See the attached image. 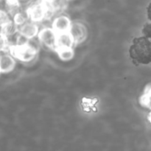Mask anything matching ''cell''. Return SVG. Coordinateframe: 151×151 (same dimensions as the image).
<instances>
[{
    "label": "cell",
    "instance_id": "1",
    "mask_svg": "<svg viewBox=\"0 0 151 151\" xmlns=\"http://www.w3.org/2000/svg\"><path fill=\"white\" fill-rule=\"evenodd\" d=\"M130 56L135 63L149 64L151 63V40L146 37L136 38L129 50Z\"/></svg>",
    "mask_w": 151,
    "mask_h": 151
},
{
    "label": "cell",
    "instance_id": "2",
    "mask_svg": "<svg viewBox=\"0 0 151 151\" xmlns=\"http://www.w3.org/2000/svg\"><path fill=\"white\" fill-rule=\"evenodd\" d=\"M29 20L40 24L44 19H48V11L43 0L31 3L26 8Z\"/></svg>",
    "mask_w": 151,
    "mask_h": 151
},
{
    "label": "cell",
    "instance_id": "3",
    "mask_svg": "<svg viewBox=\"0 0 151 151\" xmlns=\"http://www.w3.org/2000/svg\"><path fill=\"white\" fill-rule=\"evenodd\" d=\"M9 52L16 59L20 61L28 63L36 57L38 52L29 47L27 44L21 46H13L9 48Z\"/></svg>",
    "mask_w": 151,
    "mask_h": 151
},
{
    "label": "cell",
    "instance_id": "4",
    "mask_svg": "<svg viewBox=\"0 0 151 151\" xmlns=\"http://www.w3.org/2000/svg\"><path fill=\"white\" fill-rule=\"evenodd\" d=\"M57 36L58 33L52 27L41 28L38 35L42 45L55 51L57 48Z\"/></svg>",
    "mask_w": 151,
    "mask_h": 151
},
{
    "label": "cell",
    "instance_id": "5",
    "mask_svg": "<svg viewBox=\"0 0 151 151\" xmlns=\"http://www.w3.org/2000/svg\"><path fill=\"white\" fill-rule=\"evenodd\" d=\"M69 32L73 38L75 45L83 42L88 36V31L86 26L82 22H72Z\"/></svg>",
    "mask_w": 151,
    "mask_h": 151
},
{
    "label": "cell",
    "instance_id": "6",
    "mask_svg": "<svg viewBox=\"0 0 151 151\" xmlns=\"http://www.w3.org/2000/svg\"><path fill=\"white\" fill-rule=\"evenodd\" d=\"M72 22L67 16L60 13L54 17L52 23V27L57 33L69 32Z\"/></svg>",
    "mask_w": 151,
    "mask_h": 151
},
{
    "label": "cell",
    "instance_id": "7",
    "mask_svg": "<svg viewBox=\"0 0 151 151\" xmlns=\"http://www.w3.org/2000/svg\"><path fill=\"white\" fill-rule=\"evenodd\" d=\"M40 29L41 28L38 24L29 20L22 26L19 27V32L25 38L30 39V38L38 36Z\"/></svg>",
    "mask_w": 151,
    "mask_h": 151
},
{
    "label": "cell",
    "instance_id": "8",
    "mask_svg": "<svg viewBox=\"0 0 151 151\" xmlns=\"http://www.w3.org/2000/svg\"><path fill=\"white\" fill-rule=\"evenodd\" d=\"M16 58L9 52H4L0 55V69L1 73H9L16 66Z\"/></svg>",
    "mask_w": 151,
    "mask_h": 151
},
{
    "label": "cell",
    "instance_id": "9",
    "mask_svg": "<svg viewBox=\"0 0 151 151\" xmlns=\"http://www.w3.org/2000/svg\"><path fill=\"white\" fill-rule=\"evenodd\" d=\"M75 45L73 38L69 32L58 33L57 48H73Z\"/></svg>",
    "mask_w": 151,
    "mask_h": 151
},
{
    "label": "cell",
    "instance_id": "10",
    "mask_svg": "<svg viewBox=\"0 0 151 151\" xmlns=\"http://www.w3.org/2000/svg\"><path fill=\"white\" fill-rule=\"evenodd\" d=\"M18 32H19V27L14 23L13 20L3 25L0 29V34H1L5 38L11 36Z\"/></svg>",
    "mask_w": 151,
    "mask_h": 151
},
{
    "label": "cell",
    "instance_id": "11",
    "mask_svg": "<svg viewBox=\"0 0 151 151\" xmlns=\"http://www.w3.org/2000/svg\"><path fill=\"white\" fill-rule=\"evenodd\" d=\"M12 20L14 22V23L17 25L18 27L22 26V24H24V23H26L29 20V16H28V13L27 12V10H21L20 11L18 12L17 13L14 15L12 18Z\"/></svg>",
    "mask_w": 151,
    "mask_h": 151
},
{
    "label": "cell",
    "instance_id": "12",
    "mask_svg": "<svg viewBox=\"0 0 151 151\" xmlns=\"http://www.w3.org/2000/svg\"><path fill=\"white\" fill-rule=\"evenodd\" d=\"M55 52H57L60 59L64 61L72 60L75 55L73 48H58L56 49Z\"/></svg>",
    "mask_w": 151,
    "mask_h": 151
},
{
    "label": "cell",
    "instance_id": "13",
    "mask_svg": "<svg viewBox=\"0 0 151 151\" xmlns=\"http://www.w3.org/2000/svg\"><path fill=\"white\" fill-rule=\"evenodd\" d=\"M142 34L143 36L151 40V22H150V21L145 23V24L143 27Z\"/></svg>",
    "mask_w": 151,
    "mask_h": 151
},
{
    "label": "cell",
    "instance_id": "14",
    "mask_svg": "<svg viewBox=\"0 0 151 151\" xmlns=\"http://www.w3.org/2000/svg\"><path fill=\"white\" fill-rule=\"evenodd\" d=\"M147 16L148 20L151 22V1L149 3L148 6L147 7Z\"/></svg>",
    "mask_w": 151,
    "mask_h": 151
},
{
    "label": "cell",
    "instance_id": "15",
    "mask_svg": "<svg viewBox=\"0 0 151 151\" xmlns=\"http://www.w3.org/2000/svg\"><path fill=\"white\" fill-rule=\"evenodd\" d=\"M1 69H0V75H1Z\"/></svg>",
    "mask_w": 151,
    "mask_h": 151
}]
</instances>
